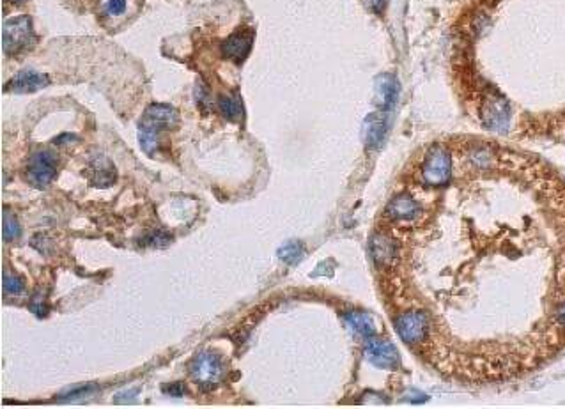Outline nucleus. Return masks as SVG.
<instances>
[{"label":"nucleus","instance_id":"22","mask_svg":"<svg viewBox=\"0 0 565 409\" xmlns=\"http://www.w3.org/2000/svg\"><path fill=\"white\" fill-rule=\"evenodd\" d=\"M2 287H4V293L17 296V294L23 293L25 284L20 277L14 275V273L4 271V275H2Z\"/></svg>","mask_w":565,"mask_h":409},{"label":"nucleus","instance_id":"31","mask_svg":"<svg viewBox=\"0 0 565 409\" xmlns=\"http://www.w3.org/2000/svg\"><path fill=\"white\" fill-rule=\"evenodd\" d=\"M12 2H23V0H12Z\"/></svg>","mask_w":565,"mask_h":409},{"label":"nucleus","instance_id":"9","mask_svg":"<svg viewBox=\"0 0 565 409\" xmlns=\"http://www.w3.org/2000/svg\"><path fill=\"white\" fill-rule=\"evenodd\" d=\"M252 43H254V32L248 27H243V29H238L234 34L223 41L222 45V52L223 55L227 59L234 62H241L248 57L250 50H252Z\"/></svg>","mask_w":565,"mask_h":409},{"label":"nucleus","instance_id":"25","mask_svg":"<svg viewBox=\"0 0 565 409\" xmlns=\"http://www.w3.org/2000/svg\"><path fill=\"white\" fill-rule=\"evenodd\" d=\"M30 310H32L36 315H39V317H41V315H45L46 312H48V305H46L45 297L39 296V294H37V296H34L32 302H30Z\"/></svg>","mask_w":565,"mask_h":409},{"label":"nucleus","instance_id":"16","mask_svg":"<svg viewBox=\"0 0 565 409\" xmlns=\"http://www.w3.org/2000/svg\"><path fill=\"white\" fill-rule=\"evenodd\" d=\"M344 319H346L347 326L355 331L356 335H360V337L367 339V337H372L376 333L374 319L369 314H365V312H347Z\"/></svg>","mask_w":565,"mask_h":409},{"label":"nucleus","instance_id":"26","mask_svg":"<svg viewBox=\"0 0 565 409\" xmlns=\"http://www.w3.org/2000/svg\"><path fill=\"white\" fill-rule=\"evenodd\" d=\"M94 390H96L94 384H87V386H79V388L70 390V392H68V393H64V395H61V399H64V401H68V399H79V397L87 395V393L94 392Z\"/></svg>","mask_w":565,"mask_h":409},{"label":"nucleus","instance_id":"14","mask_svg":"<svg viewBox=\"0 0 565 409\" xmlns=\"http://www.w3.org/2000/svg\"><path fill=\"white\" fill-rule=\"evenodd\" d=\"M388 132V120L384 112L371 114L363 123V140L369 149L380 147L383 144L384 136Z\"/></svg>","mask_w":565,"mask_h":409},{"label":"nucleus","instance_id":"2","mask_svg":"<svg viewBox=\"0 0 565 409\" xmlns=\"http://www.w3.org/2000/svg\"><path fill=\"white\" fill-rule=\"evenodd\" d=\"M192 377L203 390H213L225 376V365L216 353H201L192 361Z\"/></svg>","mask_w":565,"mask_h":409},{"label":"nucleus","instance_id":"1","mask_svg":"<svg viewBox=\"0 0 565 409\" xmlns=\"http://www.w3.org/2000/svg\"><path fill=\"white\" fill-rule=\"evenodd\" d=\"M32 21L29 17L11 18L2 27V48L6 55H18L34 43Z\"/></svg>","mask_w":565,"mask_h":409},{"label":"nucleus","instance_id":"11","mask_svg":"<svg viewBox=\"0 0 565 409\" xmlns=\"http://www.w3.org/2000/svg\"><path fill=\"white\" fill-rule=\"evenodd\" d=\"M511 117L508 103L502 96H489L484 107V120L491 129H505Z\"/></svg>","mask_w":565,"mask_h":409},{"label":"nucleus","instance_id":"10","mask_svg":"<svg viewBox=\"0 0 565 409\" xmlns=\"http://www.w3.org/2000/svg\"><path fill=\"white\" fill-rule=\"evenodd\" d=\"M50 83V78L45 73H37L32 70H23L14 74L6 85V91L17 92V94H29V92L39 91Z\"/></svg>","mask_w":565,"mask_h":409},{"label":"nucleus","instance_id":"5","mask_svg":"<svg viewBox=\"0 0 565 409\" xmlns=\"http://www.w3.org/2000/svg\"><path fill=\"white\" fill-rule=\"evenodd\" d=\"M55 174H57V161L54 154L48 151H39L30 156L29 167H27V178L30 185L36 188H46L54 181Z\"/></svg>","mask_w":565,"mask_h":409},{"label":"nucleus","instance_id":"24","mask_svg":"<svg viewBox=\"0 0 565 409\" xmlns=\"http://www.w3.org/2000/svg\"><path fill=\"white\" fill-rule=\"evenodd\" d=\"M195 101H197V105L201 107V110L207 112V108H209V105H211V99H209V94H207V91L203 85L195 87Z\"/></svg>","mask_w":565,"mask_h":409},{"label":"nucleus","instance_id":"7","mask_svg":"<svg viewBox=\"0 0 565 409\" xmlns=\"http://www.w3.org/2000/svg\"><path fill=\"white\" fill-rule=\"evenodd\" d=\"M178 123H179V112L176 110L172 105L154 103L147 107L141 126H145V128H151V129H154V132L160 133L161 129L178 126Z\"/></svg>","mask_w":565,"mask_h":409},{"label":"nucleus","instance_id":"13","mask_svg":"<svg viewBox=\"0 0 565 409\" xmlns=\"http://www.w3.org/2000/svg\"><path fill=\"white\" fill-rule=\"evenodd\" d=\"M397 253H399L397 244L390 235L376 234L371 240V255L380 268L392 266L397 259Z\"/></svg>","mask_w":565,"mask_h":409},{"label":"nucleus","instance_id":"12","mask_svg":"<svg viewBox=\"0 0 565 409\" xmlns=\"http://www.w3.org/2000/svg\"><path fill=\"white\" fill-rule=\"evenodd\" d=\"M374 92L376 105L383 112L390 110L395 105L397 96H399V82H397L393 74H380L376 78Z\"/></svg>","mask_w":565,"mask_h":409},{"label":"nucleus","instance_id":"19","mask_svg":"<svg viewBox=\"0 0 565 409\" xmlns=\"http://www.w3.org/2000/svg\"><path fill=\"white\" fill-rule=\"evenodd\" d=\"M303 244L298 243V241H291V243L284 244V247L278 250V257H280L284 262H287V264H296L298 260L303 257Z\"/></svg>","mask_w":565,"mask_h":409},{"label":"nucleus","instance_id":"8","mask_svg":"<svg viewBox=\"0 0 565 409\" xmlns=\"http://www.w3.org/2000/svg\"><path fill=\"white\" fill-rule=\"evenodd\" d=\"M365 356L372 365L380 368L392 370L399 365V353L395 346L384 340H369L365 347Z\"/></svg>","mask_w":565,"mask_h":409},{"label":"nucleus","instance_id":"23","mask_svg":"<svg viewBox=\"0 0 565 409\" xmlns=\"http://www.w3.org/2000/svg\"><path fill=\"white\" fill-rule=\"evenodd\" d=\"M470 160L477 169H489L493 163V154L487 147H475L470 154Z\"/></svg>","mask_w":565,"mask_h":409},{"label":"nucleus","instance_id":"17","mask_svg":"<svg viewBox=\"0 0 565 409\" xmlns=\"http://www.w3.org/2000/svg\"><path fill=\"white\" fill-rule=\"evenodd\" d=\"M218 108L223 114V117L227 120H232V123H240L245 116L243 103H241V98L238 94L220 96Z\"/></svg>","mask_w":565,"mask_h":409},{"label":"nucleus","instance_id":"21","mask_svg":"<svg viewBox=\"0 0 565 409\" xmlns=\"http://www.w3.org/2000/svg\"><path fill=\"white\" fill-rule=\"evenodd\" d=\"M172 235L169 232L161 231V229H156V231H151L142 238L141 243L145 244V247H154V248H163L170 243Z\"/></svg>","mask_w":565,"mask_h":409},{"label":"nucleus","instance_id":"27","mask_svg":"<svg viewBox=\"0 0 565 409\" xmlns=\"http://www.w3.org/2000/svg\"><path fill=\"white\" fill-rule=\"evenodd\" d=\"M126 9V0H108L107 12L108 14H121Z\"/></svg>","mask_w":565,"mask_h":409},{"label":"nucleus","instance_id":"30","mask_svg":"<svg viewBox=\"0 0 565 409\" xmlns=\"http://www.w3.org/2000/svg\"><path fill=\"white\" fill-rule=\"evenodd\" d=\"M557 321L560 322L562 326H565V302L562 303L560 308L557 310Z\"/></svg>","mask_w":565,"mask_h":409},{"label":"nucleus","instance_id":"29","mask_svg":"<svg viewBox=\"0 0 565 409\" xmlns=\"http://www.w3.org/2000/svg\"><path fill=\"white\" fill-rule=\"evenodd\" d=\"M365 4L374 12H381L384 9V6H387V0H365Z\"/></svg>","mask_w":565,"mask_h":409},{"label":"nucleus","instance_id":"20","mask_svg":"<svg viewBox=\"0 0 565 409\" xmlns=\"http://www.w3.org/2000/svg\"><path fill=\"white\" fill-rule=\"evenodd\" d=\"M138 142H141V147L144 149V153L154 154L158 149V132H154V129L151 128H145V126H141Z\"/></svg>","mask_w":565,"mask_h":409},{"label":"nucleus","instance_id":"4","mask_svg":"<svg viewBox=\"0 0 565 409\" xmlns=\"http://www.w3.org/2000/svg\"><path fill=\"white\" fill-rule=\"evenodd\" d=\"M431 328V319L425 312H406L395 319V330L406 344H418L425 340Z\"/></svg>","mask_w":565,"mask_h":409},{"label":"nucleus","instance_id":"3","mask_svg":"<svg viewBox=\"0 0 565 409\" xmlns=\"http://www.w3.org/2000/svg\"><path fill=\"white\" fill-rule=\"evenodd\" d=\"M450 172H452V161L449 153L442 145H436L425 156L422 165V179L429 186H443L449 182Z\"/></svg>","mask_w":565,"mask_h":409},{"label":"nucleus","instance_id":"6","mask_svg":"<svg viewBox=\"0 0 565 409\" xmlns=\"http://www.w3.org/2000/svg\"><path fill=\"white\" fill-rule=\"evenodd\" d=\"M87 178L98 188H108V186L116 182V165L112 163V160L107 154H92L89 158V163H87Z\"/></svg>","mask_w":565,"mask_h":409},{"label":"nucleus","instance_id":"15","mask_svg":"<svg viewBox=\"0 0 565 409\" xmlns=\"http://www.w3.org/2000/svg\"><path fill=\"white\" fill-rule=\"evenodd\" d=\"M387 213L390 218L397 220V222H408L420 213V206L415 198L408 197V195H399L388 204Z\"/></svg>","mask_w":565,"mask_h":409},{"label":"nucleus","instance_id":"28","mask_svg":"<svg viewBox=\"0 0 565 409\" xmlns=\"http://www.w3.org/2000/svg\"><path fill=\"white\" fill-rule=\"evenodd\" d=\"M163 392L169 393V395H172V397H183L186 393V390L181 383H172V384H169V386H165Z\"/></svg>","mask_w":565,"mask_h":409},{"label":"nucleus","instance_id":"18","mask_svg":"<svg viewBox=\"0 0 565 409\" xmlns=\"http://www.w3.org/2000/svg\"><path fill=\"white\" fill-rule=\"evenodd\" d=\"M20 234L21 227L18 223V218L9 209H4V215H2V235H4V240L14 241L20 238Z\"/></svg>","mask_w":565,"mask_h":409}]
</instances>
